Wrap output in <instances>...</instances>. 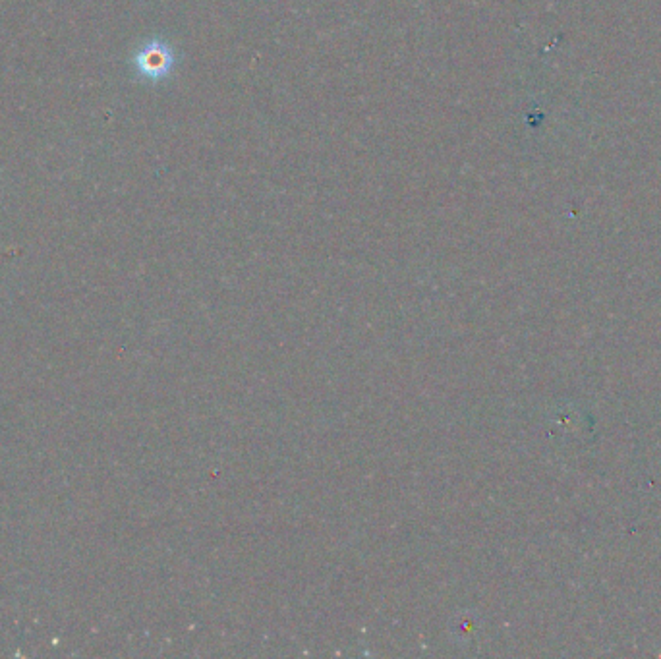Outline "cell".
I'll return each mask as SVG.
<instances>
[{"mask_svg": "<svg viewBox=\"0 0 661 659\" xmlns=\"http://www.w3.org/2000/svg\"><path fill=\"white\" fill-rule=\"evenodd\" d=\"M134 64L142 78L151 80V82H159L173 72V49L165 41L153 39L136 53Z\"/></svg>", "mask_w": 661, "mask_h": 659, "instance_id": "1", "label": "cell"}]
</instances>
